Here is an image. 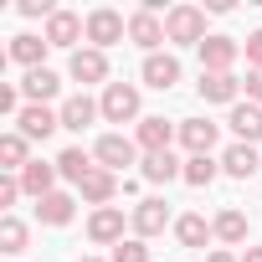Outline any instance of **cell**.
<instances>
[{"instance_id": "cell-14", "label": "cell", "mask_w": 262, "mask_h": 262, "mask_svg": "<svg viewBox=\"0 0 262 262\" xmlns=\"http://www.w3.org/2000/svg\"><path fill=\"white\" fill-rule=\"evenodd\" d=\"M236 93H242V82L231 72H201V98L206 103H236Z\"/></svg>"}, {"instance_id": "cell-21", "label": "cell", "mask_w": 262, "mask_h": 262, "mask_svg": "<svg viewBox=\"0 0 262 262\" xmlns=\"http://www.w3.org/2000/svg\"><path fill=\"white\" fill-rule=\"evenodd\" d=\"M226 123L236 128V139H262V108L257 103H236Z\"/></svg>"}, {"instance_id": "cell-35", "label": "cell", "mask_w": 262, "mask_h": 262, "mask_svg": "<svg viewBox=\"0 0 262 262\" xmlns=\"http://www.w3.org/2000/svg\"><path fill=\"white\" fill-rule=\"evenodd\" d=\"M0 113H16V118H21V98H16V88H0Z\"/></svg>"}, {"instance_id": "cell-37", "label": "cell", "mask_w": 262, "mask_h": 262, "mask_svg": "<svg viewBox=\"0 0 262 262\" xmlns=\"http://www.w3.org/2000/svg\"><path fill=\"white\" fill-rule=\"evenodd\" d=\"M206 262H236V257H231V252H211Z\"/></svg>"}, {"instance_id": "cell-38", "label": "cell", "mask_w": 262, "mask_h": 262, "mask_svg": "<svg viewBox=\"0 0 262 262\" xmlns=\"http://www.w3.org/2000/svg\"><path fill=\"white\" fill-rule=\"evenodd\" d=\"M242 262H262V247H247V257Z\"/></svg>"}, {"instance_id": "cell-25", "label": "cell", "mask_w": 262, "mask_h": 262, "mask_svg": "<svg viewBox=\"0 0 262 262\" xmlns=\"http://www.w3.org/2000/svg\"><path fill=\"white\" fill-rule=\"evenodd\" d=\"M77 190H82V201H93V206H103V201H113V190H118V180H113V170H103V165H98V170H93V175H88V180H82Z\"/></svg>"}, {"instance_id": "cell-1", "label": "cell", "mask_w": 262, "mask_h": 262, "mask_svg": "<svg viewBox=\"0 0 262 262\" xmlns=\"http://www.w3.org/2000/svg\"><path fill=\"white\" fill-rule=\"evenodd\" d=\"M165 41L201 47V41H206V11H195V6H175V11L165 16Z\"/></svg>"}, {"instance_id": "cell-16", "label": "cell", "mask_w": 262, "mask_h": 262, "mask_svg": "<svg viewBox=\"0 0 262 262\" xmlns=\"http://www.w3.org/2000/svg\"><path fill=\"white\" fill-rule=\"evenodd\" d=\"M57 88H62V77H57L52 67H36V72H26V77H21V93H26L31 103H47V98H57Z\"/></svg>"}, {"instance_id": "cell-15", "label": "cell", "mask_w": 262, "mask_h": 262, "mask_svg": "<svg viewBox=\"0 0 262 262\" xmlns=\"http://www.w3.org/2000/svg\"><path fill=\"white\" fill-rule=\"evenodd\" d=\"M72 77H77V82H103V77H108V57H103L98 47L72 52Z\"/></svg>"}, {"instance_id": "cell-26", "label": "cell", "mask_w": 262, "mask_h": 262, "mask_svg": "<svg viewBox=\"0 0 262 262\" xmlns=\"http://www.w3.org/2000/svg\"><path fill=\"white\" fill-rule=\"evenodd\" d=\"M211 231H216L226 247H242V242H247V216H242V211H221V216L211 221Z\"/></svg>"}, {"instance_id": "cell-20", "label": "cell", "mask_w": 262, "mask_h": 262, "mask_svg": "<svg viewBox=\"0 0 262 262\" xmlns=\"http://www.w3.org/2000/svg\"><path fill=\"white\" fill-rule=\"evenodd\" d=\"M170 134H175V128L165 118H139V144L149 155H170Z\"/></svg>"}, {"instance_id": "cell-22", "label": "cell", "mask_w": 262, "mask_h": 262, "mask_svg": "<svg viewBox=\"0 0 262 262\" xmlns=\"http://www.w3.org/2000/svg\"><path fill=\"white\" fill-rule=\"evenodd\" d=\"M93 170H98V165H93L82 149H62V155H57V175H62V180H72V185H82Z\"/></svg>"}, {"instance_id": "cell-5", "label": "cell", "mask_w": 262, "mask_h": 262, "mask_svg": "<svg viewBox=\"0 0 262 262\" xmlns=\"http://www.w3.org/2000/svg\"><path fill=\"white\" fill-rule=\"evenodd\" d=\"M16 123H21L26 139H47V134H57V128H62V113H52L47 103H26Z\"/></svg>"}, {"instance_id": "cell-36", "label": "cell", "mask_w": 262, "mask_h": 262, "mask_svg": "<svg viewBox=\"0 0 262 262\" xmlns=\"http://www.w3.org/2000/svg\"><path fill=\"white\" fill-rule=\"evenodd\" d=\"M242 88H247V98H262V67H252V72H247V82H242Z\"/></svg>"}, {"instance_id": "cell-10", "label": "cell", "mask_w": 262, "mask_h": 262, "mask_svg": "<svg viewBox=\"0 0 262 262\" xmlns=\"http://www.w3.org/2000/svg\"><path fill=\"white\" fill-rule=\"evenodd\" d=\"M128 41H139V47H149V52H155V47L165 41V26H160V16L139 6L134 16H128Z\"/></svg>"}, {"instance_id": "cell-18", "label": "cell", "mask_w": 262, "mask_h": 262, "mask_svg": "<svg viewBox=\"0 0 262 262\" xmlns=\"http://www.w3.org/2000/svg\"><path fill=\"white\" fill-rule=\"evenodd\" d=\"M41 57H47V41H41V36L21 31V36L11 41V62H21L26 72H36V67H41Z\"/></svg>"}, {"instance_id": "cell-9", "label": "cell", "mask_w": 262, "mask_h": 262, "mask_svg": "<svg viewBox=\"0 0 262 262\" xmlns=\"http://www.w3.org/2000/svg\"><path fill=\"white\" fill-rule=\"evenodd\" d=\"M57 113H62V128H72V134H82V128H88V123H93V118L103 113V103H93L88 93H77V98H67V103H62Z\"/></svg>"}, {"instance_id": "cell-6", "label": "cell", "mask_w": 262, "mask_h": 262, "mask_svg": "<svg viewBox=\"0 0 262 262\" xmlns=\"http://www.w3.org/2000/svg\"><path fill=\"white\" fill-rule=\"evenodd\" d=\"M144 82L160 88V93H170V88L180 82V62H175L170 52H149V57H144Z\"/></svg>"}, {"instance_id": "cell-8", "label": "cell", "mask_w": 262, "mask_h": 262, "mask_svg": "<svg viewBox=\"0 0 262 262\" xmlns=\"http://www.w3.org/2000/svg\"><path fill=\"white\" fill-rule=\"evenodd\" d=\"M93 160H98L103 170H123V165H134V144H128L123 134H103L98 149H93Z\"/></svg>"}, {"instance_id": "cell-7", "label": "cell", "mask_w": 262, "mask_h": 262, "mask_svg": "<svg viewBox=\"0 0 262 262\" xmlns=\"http://www.w3.org/2000/svg\"><path fill=\"white\" fill-rule=\"evenodd\" d=\"M165 226H170V206H165L160 195H149V201L134 206V231H139V236H160Z\"/></svg>"}, {"instance_id": "cell-13", "label": "cell", "mask_w": 262, "mask_h": 262, "mask_svg": "<svg viewBox=\"0 0 262 262\" xmlns=\"http://www.w3.org/2000/svg\"><path fill=\"white\" fill-rule=\"evenodd\" d=\"M82 31H88V21H77L72 11H57V16L47 21V47H72Z\"/></svg>"}, {"instance_id": "cell-24", "label": "cell", "mask_w": 262, "mask_h": 262, "mask_svg": "<svg viewBox=\"0 0 262 262\" xmlns=\"http://www.w3.org/2000/svg\"><path fill=\"white\" fill-rule=\"evenodd\" d=\"M175 175H185V165L175 155H144V180L149 185H170Z\"/></svg>"}, {"instance_id": "cell-17", "label": "cell", "mask_w": 262, "mask_h": 262, "mask_svg": "<svg viewBox=\"0 0 262 262\" xmlns=\"http://www.w3.org/2000/svg\"><path fill=\"white\" fill-rule=\"evenodd\" d=\"M72 211H77V201H72V195H62V190H52V195H41V201H36V216H41L47 226H67V221H72Z\"/></svg>"}, {"instance_id": "cell-11", "label": "cell", "mask_w": 262, "mask_h": 262, "mask_svg": "<svg viewBox=\"0 0 262 262\" xmlns=\"http://www.w3.org/2000/svg\"><path fill=\"white\" fill-rule=\"evenodd\" d=\"M88 236L93 242H123V211L118 206H98L93 221H88Z\"/></svg>"}, {"instance_id": "cell-27", "label": "cell", "mask_w": 262, "mask_h": 262, "mask_svg": "<svg viewBox=\"0 0 262 262\" xmlns=\"http://www.w3.org/2000/svg\"><path fill=\"white\" fill-rule=\"evenodd\" d=\"M175 236H180V247H206V236H216V231L206 226V216H180Z\"/></svg>"}, {"instance_id": "cell-29", "label": "cell", "mask_w": 262, "mask_h": 262, "mask_svg": "<svg viewBox=\"0 0 262 262\" xmlns=\"http://www.w3.org/2000/svg\"><path fill=\"white\" fill-rule=\"evenodd\" d=\"M0 252H26V221L0 216Z\"/></svg>"}, {"instance_id": "cell-19", "label": "cell", "mask_w": 262, "mask_h": 262, "mask_svg": "<svg viewBox=\"0 0 262 262\" xmlns=\"http://www.w3.org/2000/svg\"><path fill=\"white\" fill-rule=\"evenodd\" d=\"M52 180H57V165L31 160V165L21 170V190H26V195H36V201H41V195H52Z\"/></svg>"}, {"instance_id": "cell-4", "label": "cell", "mask_w": 262, "mask_h": 262, "mask_svg": "<svg viewBox=\"0 0 262 262\" xmlns=\"http://www.w3.org/2000/svg\"><path fill=\"white\" fill-rule=\"evenodd\" d=\"M236 57H242V41H231V36H206L201 41V72H231Z\"/></svg>"}, {"instance_id": "cell-31", "label": "cell", "mask_w": 262, "mask_h": 262, "mask_svg": "<svg viewBox=\"0 0 262 262\" xmlns=\"http://www.w3.org/2000/svg\"><path fill=\"white\" fill-rule=\"evenodd\" d=\"M113 262H149V247H144V236H128V242H118V247H113Z\"/></svg>"}, {"instance_id": "cell-32", "label": "cell", "mask_w": 262, "mask_h": 262, "mask_svg": "<svg viewBox=\"0 0 262 262\" xmlns=\"http://www.w3.org/2000/svg\"><path fill=\"white\" fill-rule=\"evenodd\" d=\"M242 52H247V62H252V67H262V31H252V36L242 41Z\"/></svg>"}, {"instance_id": "cell-30", "label": "cell", "mask_w": 262, "mask_h": 262, "mask_svg": "<svg viewBox=\"0 0 262 262\" xmlns=\"http://www.w3.org/2000/svg\"><path fill=\"white\" fill-rule=\"evenodd\" d=\"M211 180H216L211 155H190V160H185V185H211Z\"/></svg>"}, {"instance_id": "cell-39", "label": "cell", "mask_w": 262, "mask_h": 262, "mask_svg": "<svg viewBox=\"0 0 262 262\" xmlns=\"http://www.w3.org/2000/svg\"><path fill=\"white\" fill-rule=\"evenodd\" d=\"M82 262H98V257H82Z\"/></svg>"}, {"instance_id": "cell-34", "label": "cell", "mask_w": 262, "mask_h": 262, "mask_svg": "<svg viewBox=\"0 0 262 262\" xmlns=\"http://www.w3.org/2000/svg\"><path fill=\"white\" fill-rule=\"evenodd\" d=\"M16 195H21V180L6 175V180H0V206H16Z\"/></svg>"}, {"instance_id": "cell-3", "label": "cell", "mask_w": 262, "mask_h": 262, "mask_svg": "<svg viewBox=\"0 0 262 262\" xmlns=\"http://www.w3.org/2000/svg\"><path fill=\"white\" fill-rule=\"evenodd\" d=\"M123 31H128V26H123V16H118V11H108V6H98V11L88 16V41H93L98 52H103V47H113V41H123Z\"/></svg>"}, {"instance_id": "cell-28", "label": "cell", "mask_w": 262, "mask_h": 262, "mask_svg": "<svg viewBox=\"0 0 262 262\" xmlns=\"http://www.w3.org/2000/svg\"><path fill=\"white\" fill-rule=\"evenodd\" d=\"M0 165L6 170H26L31 160H26V134H6L0 139Z\"/></svg>"}, {"instance_id": "cell-2", "label": "cell", "mask_w": 262, "mask_h": 262, "mask_svg": "<svg viewBox=\"0 0 262 262\" xmlns=\"http://www.w3.org/2000/svg\"><path fill=\"white\" fill-rule=\"evenodd\" d=\"M103 118H108V123L139 118V88H134V82H108V88H103Z\"/></svg>"}, {"instance_id": "cell-12", "label": "cell", "mask_w": 262, "mask_h": 262, "mask_svg": "<svg viewBox=\"0 0 262 262\" xmlns=\"http://www.w3.org/2000/svg\"><path fill=\"white\" fill-rule=\"evenodd\" d=\"M180 144H185L190 155H211V144H216V123H211V118H185V123H180Z\"/></svg>"}, {"instance_id": "cell-23", "label": "cell", "mask_w": 262, "mask_h": 262, "mask_svg": "<svg viewBox=\"0 0 262 262\" xmlns=\"http://www.w3.org/2000/svg\"><path fill=\"white\" fill-rule=\"evenodd\" d=\"M221 170L236 175V180H252V175H257V149H252V144H231L226 160H221Z\"/></svg>"}, {"instance_id": "cell-33", "label": "cell", "mask_w": 262, "mask_h": 262, "mask_svg": "<svg viewBox=\"0 0 262 262\" xmlns=\"http://www.w3.org/2000/svg\"><path fill=\"white\" fill-rule=\"evenodd\" d=\"M21 16H47L52 21L57 11H52V0H21Z\"/></svg>"}]
</instances>
